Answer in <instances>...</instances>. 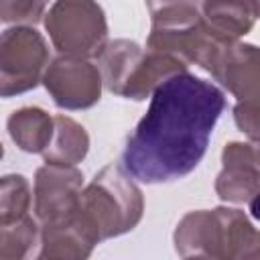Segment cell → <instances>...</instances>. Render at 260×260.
I'll return each instance as SVG.
<instances>
[{
    "instance_id": "1",
    "label": "cell",
    "mask_w": 260,
    "mask_h": 260,
    "mask_svg": "<svg viewBox=\"0 0 260 260\" xmlns=\"http://www.w3.org/2000/svg\"><path fill=\"white\" fill-rule=\"evenodd\" d=\"M225 110L223 91L189 71L165 79L126 138L120 167L146 185L171 183L197 169Z\"/></svg>"
},
{
    "instance_id": "2",
    "label": "cell",
    "mask_w": 260,
    "mask_h": 260,
    "mask_svg": "<svg viewBox=\"0 0 260 260\" xmlns=\"http://www.w3.org/2000/svg\"><path fill=\"white\" fill-rule=\"evenodd\" d=\"M173 244L181 258L256 260L260 254L256 225L242 209L228 205L185 213L175 228Z\"/></svg>"
},
{
    "instance_id": "3",
    "label": "cell",
    "mask_w": 260,
    "mask_h": 260,
    "mask_svg": "<svg viewBox=\"0 0 260 260\" xmlns=\"http://www.w3.org/2000/svg\"><path fill=\"white\" fill-rule=\"evenodd\" d=\"M79 211L100 242L132 232L144 215V197L136 181L116 162L102 167L79 193Z\"/></svg>"
},
{
    "instance_id": "4",
    "label": "cell",
    "mask_w": 260,
    "mask_h": 260,
    "mask_svg": "<svg viewBox=\"0 0 260 260\" xmlns=\"http://www.w3.org/2000/svg\"><path fill=\"white\" fill-rule=\"evenodd\" d=\"M45 30L59 55L95 57L108 41V20L98 0H55L43 14Z\"/></svg>"
},
{
    "instance_id": "5",
    "label": "cell",
    "mask_w": 260,
    "mask_h": 260,
    "mask_svg": "<svg viewBox=\"0 0 260 260\" xmlns=\"http://www.w3.org/2000/svg\"><path fill=\"white\" fill-rule=\"evenodd\" d=\"M51 61L45 37L30 24H12L0 32V98L35 89Z\"/></svg>"
},
{
    "instance_id": "6",
    "label": "cell",
    "mask_w": 260,
    "mask_h": 260,
    "mask_svg": "<svg viewBox=\"0 0 260 260\" xmlns=\"http://www.w3.org/2000/svg\"><path fill=\"white\" fill-rule=\"evenodd\" d=\"M41 83L61 110H87L100 102L104 89L98 65L71 55L51 59Z\"/></svg>"
},
{
    "instance_id": "7",
    "label": "cell",
    "mask_w": 260,
    "mask_h": 260,
    "mask_svg": "<svg viewBox=\"0 0 260 260\" xmlns=\"http://www.w3.org/2000/svg\"><path fill=\"white\" fill-rule=\"evenodd\" d=\"M203 71L238 100L260 98V51L252 43L223 39Z\"/></svg>"
},
{
    "instance_id": "8",
    "label": "cell",
    "mask_w": 260,
    "mask_h": 260,
    "mask_svg": "<svg viewBox=\"0 0 260 260\" xmlns=\"http://www.w3.org/2000/svg\"><path fill=\"white\" fill-rule=\"evenodd\" d=\"M83 189V173L75 165L45 162L35 173L32 211L39 223L69 215L77 209Z\"/></svg>"
},
{
    "instance_id": "9",
    "label": "cell",
    "mask_w": 260,
    "mask_h": 260,
    "mask_svg": "<svg viewBox=\"0 0 260 260\" xmlns=\"http://www.w3.org/2000/svg\"><path fill=\"white\" fill-rule=\"evenodd\" d=\"M215 193L225 203L248 205L256 213L260 191V160L254 142L232 140L221 150V171L215 177Z\"/></svg>"
},
{
    "instance_id": "10",
    "label": "cell",
    "mask_w": 260,
    "mask_h": 260,
    "mask_svg": "<svg viewBox=\"0 0 260 260\" xmlns=\"http://www.w3.org/2000/svg\"><path fill=\"white\" fill-rule=\"evenodd\" d=\"M100 244L95 230L79 207L59 219L39 223V260H83Z\"/></svg>"
},
{
    "instance_id": "11",
    "label": "cell",
    "mask_w": 260,
    "mask_h": 260,
    "mask_svg": "<svg viewBox=\"0 0 260 260\" xmlns=\"http://www.w3.org/2000/svg\"><path fill=\"white\" fill-rule=\"evenodd\" d=\"M199 12L209 30L221 39L246 37L260 14V0H201Z\"/></svg>"
},
{
    "instance_id": "12",
    "label": "cell",
    "mask_w": 260,
    "mask_h": 260,
    "mask_svg": "<svg viewBox=\"0 0 260 260\" xmlns=\"http://www.w3.org/2000/svg\"><path fill=\"white\" fill-rule=\"evenodd\" d=\"M142 55H144V49L136 41H130V39L106 41L95 55V65L102 75L104 87L110 93L124 98Z\"/></svg>"
},
{
    "instance_id": "13",
    "label": "cell",
    "mask_w": 260,
    "mask_h": 260,
    "mask_svg": "<svg viewBox=\"0 0 260 260\" xmlns=\"http://www.w3.org/2000/svg\"><path fill=\"white\" fill-rule=\"evenodd\" d=\"M6 130L20 150L41 154L53 134V116L43 108L24 106L8 116Z\"/></svg>"
},
{
    "instance_id": "14",
    "label": "cell",
    "mask_w": 260,
    "mask_h": 260,
    "mask_svg": "<svg viewBox=\"0 0 260 260\" xmlns=\"http://www.w3.org/2000/svg\"><path fill=\"white\" fill-rule=\"evenodd\" d=\"M87 150H89L87 130L77 120L65 114L53 116V134L49 144L41 152L43 160L57 165H77L87 156Z\"/></svg>"
},
{
    "instance_id": "15",
    "label": "cell",
    "mask_w": 260,
    "mask_h": 260,
    "mask_svg": "<svg viewBox=\"0 0 260 260\" xmlns=\"http://www.w3.org/2000/svg\"><path fill=\"white\" fill-rule=\"evenodd\" d=\"M187 71V65L181 63L179 59L165 55V53H154L144 49V55L130 79V85L124 93L126 100H134V102H142L146 98L152 95V91L169 77H173L175 73Z\"/></svg>"
},
{
    "instance_id": "16",
    "label": "cell",
    "mask_w": 260,
    "mask_h": 260,
    "mask_svg": "<svg viewBox=\"0 0 260 260\" xmlns=\"http://www.w3.org/2000/svg\"><path fill=\"white\" fill-rule=\"evenodd\" d=\"M39 244V221L28 213L0 221V260H22Z\"/></svg>"
},
{
    "instance_id": "17",
    "label": "cell",
    "mask_w": 260,
    "mask_h": 260,
    "mask_svg": "<svg viewBox=\"0 0 260 260\" xmlns=\"http://www.w3.org/2000/svg\"><path fill=\"white\" fill-rule=\"evenodd\" d=\"M30 203H32V191L26 177L16 173L0 177V221L26 215Z\"/></svg>"
},
{
    "instance_id": "18",
    "label": "cell",
    "mask_w": 260,
    "mask_h": 260,
    "mask_svg": "<svg viewBox=\"0 0 260 260\" xmlns=\"http://www.w3.org/2000/svg\"><path fill=\"white\" fill-rule=\"evenodd\" d=\"M49 0H0V22L35 24L43 18Z\"/></svg>"
},
{
    "instance_id": "19",
    "label": "cell",
    "mask_w": 260,
    "mask_h": 260,
    "mask_svg": "<svg viewBox=\"0 0 260 260\" xmlns=\"http://www.w3.org/2000/svg\"><path fill=\"white\" fill-rule=\"evenodd\" d=\"M234 122L236 126L250 138V142H258V98L238 100L234 106Z\"/></svg>"
},
{
    "instance_id": "20",
    "label": "cell",
    "mask_w": 260,
    "mask_h": 260,
    "mask_svg": "<svg viewBox=\"0 0 260 260\" xmlns=\"http://www.w3.org/2000/svg\"><path fill=\"white\" fill-rule=\"evenodd\" d=\"M201 0H146V8L150 16L183 12V10H197Z\"/></svg>"
},
{
    "instance_id": "21",
    "label": "cell",
    "mask_w": 260,
    "mask_h": 260,
    "mask_svg": "<svg viewBox=\"0 0 260 260\" xmlns=\"http://www.w3.org/2000/svg\"><path fill=\"white\" fill-rule=\"evenodd\" d=\"M4 156V146H2V142H0V158Z\"/></svg>"
}]
</instances>
